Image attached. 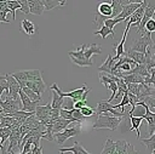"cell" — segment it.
I'll return each instance as SVG.
<instances>
[{
  "label": "cell",
  "mask_w": 155,
  "mask_h": 154,
  "mask_svg": "<svg viewBox=\"0 0 155 154\" xmlns=\"http://www.w3.org/2000/svg\"><path fill=\"white\" fill-rule=\"evenodd\" d=\"M80 110H81V113H82V115H84L85 118H86V116H91V115H94V114H96V110H94L93 108L88 107V105H86V107L81 108Z\"/></svg>",
  "instance_id": "33"
},
{
  "label": "cell",
  "mask_w": 155,
  "mask_h": 154,
  "mask_svg": "<svg viewBox=\"0 0 155 154\" xmlns=\"http://www.w3.org/2000/svg\"><path fill=\"white\" fill-rule=\"evenodd\" d=\"M21 2V11L24 12L25 15H29L30 13V8H29V0H19Z\"/></svg>",
  "instance_id": "34"
},
{
  "label": "cell",
  "mask_w": 155,
  "mask_h": 154,
  "mask_svg": "<svg viewBox=\"0 0 155 154\" xmlns=\"http://www.w3.org/2000/svg\"><path fill=\"white\" fill-rule=\"evenodd\" d=\"M5 78H6V80L8 81V85H10V93H8V96H10L11 98L16 99V101H21V98H19V92H21L22 87H21V85L18 84V81L13 78L12 74H5Z\"/></svg>",
  "instance_id": "6"
},
{
  "label": "cell",
  "mask_w": 155,
  "mask_h": 154,
  "mask_svg": "<svg viewBox=\"0 0 155 154\" xmlns=\"http://www.w3.org/2000/svg\"><path fill=\"white\" fill-rule=\"evenodd\" d=\"M19 98H21V101H22V110L29 112V113H35V110H36L39 103L41 102V101H31V99L23 92V90H21V92H19Z\"/></svg>",
  "instance_id": "7"
},
{
  "label": "cell",
  "mask_w": 155,
  "mask_h": 154,
  "mask_svg": "<svg viewBox=\"0 0 155 154\" xmlns=\"http://www.w3.org/2000/svg\"><path fill=\"white\" fill-rule=\"evenodd\" d=\"M51 110H52L51 103H47V104H45V105L39 104L38 108H36V110H35V116L41 121V124H44L45 121H47V120L50 119Z\"/></svg>",
  "instance_id": "9"
},
{
  "label": "cell",
  "mask_w": 155,
  "mask_h": 154,
  "mask_svg": "<svg viewBox=\"0 0 155 154\" xmlns=\"http://www.w3.org/2000/svg\"><path fill=\"white\" fill-rule=\"evenodd\" d=\"M111 7H113V15H111V19L117 18L121 12H122V6L120 4V0H111Z\"/></svg>",
  "instance_id": "25"
},
{
  "label": "cell",
  "mask_w": 155,
  "mask_h": 154,
  "mask_svg": "<svg viewBox=\"0 0 155 154\" xmlns=\"http://www.w3.org/2000/svg\"><path fill=\"white\" fill-rule=\"evenodd\" d=\"M144 32H145L147 34H149V35H151V33L155 32V21H154L153 18L145 24V29H144Z\"/></svg>",
  "instance_id": "32"
},
{
  "label": "cell",
  "mask_w": 155,
  "mask_h": 154,
  "mask_svg": "<svg viewBox=\"0 0 155 154\" xmlns=\"http://www.w3.org/2000/svg\"><path fill=\"white\" fill-rule=\"evenodd\" d=\"M29 8H30V13L40 16L45 11L44 1L42 0H30L29 1Z\"/></svg>",
  "instance_id": "12"
},
{
  "label": "cell",
  "mask_w": 155,
  "mask_h": 154,
  "mask_svg": "<svg viewBox=\"0 0 155 154\" xmlns=\"http://www.w3.org/2000/svg\"><path fill=\"white\" fill-rule=\"evenodd\" d=\"M25 73H27L28 81H39V80H42V78H41V70H39V69L25 70Z\"/></svg>",
  "instance_id": "24"
},
{
  "label": "cell",
  "mask_w": 155,
  "mask_h": 154,
  "mask_svg": "<svg viewBox=\"0 0 155 154\" xmlns=\"http://www.w3.org/2000/svg\"><path fill=\"white\" fill-rule=\"evenodd\" d=\"M27 87H29L31 91H34L38 96H41V93H44V91L46 90V85L44 82V80H39V81H27Z\"/></svg>",
  "instance_id": "13"
},
{
  "label": "cell",
  "mask_w": 155,
  "mask_h": 154,
  "mask_svg": "<svg viewBox=\"0 0 155 154\" xmlns=\"http://www.w3.org/2000/svg\"><path fill=\"white\" fill-rule=\"evenodd\" d=\"M61 154H64V153H61Z\"/></svg>",
  "instance_id": "43"
},
{
  "label": "cell",
  "mask_w": 155,
  "mask_h": 154,
  "mask_svg": "<svg viewBox=\"0 0 155 154\" xmlns=\"http://www.w3.org/2000/svg\"><path fill=\"white\" fill-rule=\"evenodd\" d=\"M125 154H138V153L136 152V149H134V147L132 144H128V148H127Z\"/></svg>",
  "instance_id": "39"
},
{
  "label": "cell",
  "mask_w": 155,
  "mask_h": 154,
  "mask_svg": "<svg viewBox=\"0 0 155 154\" xmlns=\"http://www.w3.org/2000/svg\"><path fill=\"white\" fill-rule=\"evenodd\" d=\"M7 6L10 7V10L12 11V19H16V10H21V2L19 0H7Z\"/></svg>",
  "instance_id": "27"
},
{
  "label": "cell",
  "mask_w": 155,
  "mask_h": 154,
  "mask_svg": "<svg viewBox=\"0 0 155 154\" xmlns=\"http://www.w3.org/2000/svg\"><path fill=\"white\" fill-rule=\"evenodd\" d=\"M42 1H44V5H45V10H52V8L63 6L65 4L64 0H62V1H58V0H42Z\"/></svg>",
  "instance_id": "26"
},
{
  "label": "cell",
  "mask_w": 155,
  "mask_h": 154,
  "mask_svg": "<svg viewBox=\"0 0 155 154\" xmlns=\"http://www.w3.org/2000/svg\"><path fill=\"white\" fill-rule=\"evenodd\" d=\"M130 28H131V25H126V28H125V32H124V35H122V39H121V41L116 45H114L115 46V56L116 57H122V56H125L126 55V52H125V49H124V45H125V41H126V38H127V33H128V30H130Z\"/></svg>",
  "instance_id": "11"
},
{
  "label": "cell",
  "mask_w": 155,
  "mask_h": 154,
  "mask_svg": "<svg viewBox=\"0 0 155 154\" xmlns=\"http://www.w3.org/2000/svg\"><path fill=\"white\" fill-rule=\"evenodd\" d=\"M86 47H87V45H86V44H82V45H80V46L78 47L76 51H69V52H68V55L70 56L71 61H73L76 65H79V67H90V65L93 64L92 59L88 61V59H86V57H85Z\"/></svg>",
  "instance_id": "2"
},
{
  "label": "cell",
  "mask_w": 155,
  "mask_h": 154,
  "mask_svg": "<svg viewBox=\"0 0 155 154\" xmlns=\"http://www.w3.org/2000/svg\"><path fill=\"white\" fill-rule=\"evenodd\" d=\"M22 90H23V92H24L31 101H41V96H38V95H36L34 91H31L29 87L25 86V87H23Z\"/></svg>",
  "instance_id": "30"
},
{
  "label": "cell",
  "mask_w": 155,
  "mask_h": 154,
  "mask_svg": "<svg viewBox=\"0 0 155 154\" xmlns=\"http://www.w3.org/2000/svg\"><path fill=\"white\" fill-rule=\"evenodd\" d=\"M121 121H122V118H116V116H113V115L102 114V115L97 116L92 127L94 130H97V129H109L111 131H115L120 126Z\"/></svg>",
  "instance_id": "1"
},
{
  "label": "cell",
  "mask_w": 155,
  "mask_h": 154,
  "mask_svg": "<svg viewBox=\"0 0 155 154\" xmlns=\"http://www.w3.org/2000/svg\"><path fill=\"white\" fill-rule=\"evenodd\" d=\"M70 124H73V122L69 121V120H67V119L59 118V119L53 124V135L64 131L65 129H68V126H70Z\"/></svg>",
  "instance_id": "17"
},
{
  "label": "cell",
  "mask_w": 155,
  "mask_h": 154,
  "mask_svg": "<svg viewBox=\"0 0 155 154\" xmlns=\"http://www.w3.org/2000/svg\"><path fill=\"white\" fill-rule=\"evenodd\" d=\"M84 107H86V102L85 101H78L76 103H74V108L75 109H81Z\"/></svg>",
  "instance_id": "38"
},
{
  "label": "cell",
  "mask_w": 155,
  "mask_h": 154,
  "mask_svg": "<svg viewBox=\"0 0 155 154\" xmlns=\"http://www.w3.org/2000/svg\"><path fill=\"white\" fill-rule=\"evenodd\" d=\"M71 113H73V116L79 121V122H81L84 119H85V116L82 115V113H81V110L80 109H71Z\"/></svg>",
  "instance_id": "36"
},
{
  "label": "cell",
  "mask_w": 155,
  "mask_h": 154,
  "mask_svg": "<svg viewBox=\"0 0 155 154\" xmlns=\"http://www.w3.org/2000/svg\"><path fill=\"white\" fill-rule=\"evenodd\" d=\"M111 113L113 116H116V118H127L128 116V113H121V112H117L115 108H114V104L109 103L108 101H99L96 105V114L97 116L98 115H102L103 113Z\"/></svg>",
  "instance_id": "4"
},
{
  "label": "cell",
  "mask_w": 155,
  "mask_h": 154,
  "mask_svg": "<svg viewBox=\"0 0 155 154\" xmlns=\"http://www.w3.org/2000/svg\"><path fill=\"white\" fill-rule=\"evenodd\" d=\"M151 45H154V42L151 41V35H149V34H142V36L139 38V39H136L133 42H132V45H131V50L132 51H136V52H140V53H147V51H148V49L151 46Z\"/></svg>",
  "instance_id": "3"
},
{
  "label": "cell",
  "mask_w": 155,
  "mask_h": 154,
  "mask_svg": "<svg viewBox=\"0 0 155 154\" xmlns=\"http://www.w3.org/2000/svg\"><path fill=\"white\" fill-rule=\"evenodd\" d=\"M93 34H94V35H101V38H102V39H105L108 35H111V38H114V36H115V32H113L111 29H109L107 25H102V27H101V29H98V30L93 32Z\"/></svg>",
  "instance_id": "23"
},
{
  "label": "cell",
  "mask_w": 155,
  "mask_h": 154,
  "mask_svg": "<svg viewBox=\"0 0 155 154\" xmlns=\"http://www.w3.org/2000/svg\"><path fill=\"white\" fill-rule=\"evenodd\" d=\"M128 144L130 143L126 142V141H124V139L117 141L116 142V149H115L114 154H125L126 150H127V148H128Z\"/></svg>",
  "instance_id": "28"
},
{
  "label": "cell",
  "mask_w": 155,
  "mask_h": 154,
  "mask_svg": "<svg viewBox=\"0 0 155 154\" xmlns=\"http://www.w3.org/2000/svg\"><path fill=\"white\" fill-rule=\"evenodd\" d=\"M142 102H144L149 108H154L155 109V98H153L151 96H148V97H145Z\"/></svg>",
  "instance_id": "37"
},
{
  "label": "cell",
  "mask_w": 155,
  "mask_h": 154,
  "mask_svg": "<svg viewBox=\"0 0 155 154\" xmlns=\"http://www.w3.org/2000/svg\"><path fill=\"white\" fill-rule=\"evenodd\" d=\"M101 55L102 53V49H101V46L99 45H97V44H90L87 47H86V51H85V57H86V59H88V61H91V57H92V55Z\"/></svg>",
  "instance_id": "18"
},
{
  "label": "cell",
  "mask_w": 155,
  "mask_h": 154,
  "mask_svg": "<svg viewBox=\"0 0 155 154\" xmlns=\"http://www.w3.org/2000/svg\"><path fill=\"white\" fill-rule=\"evenodd\" d=\"M31 154H42V147H33V150H31Z\"/></svg>",
  "instance_id": "40"
},
{
  "label": "cell",
  "mask_w": 155,
  "mask_h": 154,
  "mask_svg": "<svg viewBox=\"0 0 155 154\" xmlns=\"http://www.w3.org/2000/svg\"><path fill=\"white\" fill-rule=\"evenodd\" d=\"M145 84L149 85V86L155 87V69H153V70L150 72V76L145 78Z\"/></svg>",
  "instance_id": "35"
},
{
  "label": "cell",
  "mask_w": 155,
  "mask_h": 154,
  "mask_svg": "<svg viewBox=\"0 0 155 154\" xmlns=\"http://www.w3.org/2000/svg\"><path fill=\"white\" fill-rule=\"evenodd\" d=\"M80 133V124H74V125H70L68 129H65L64 131L59 132V133H56L54 135V138L57 139V143L59 146H63L64 142L70 138V137H75Z\"/></svg>",
  "instance_id": "5"
},
{
  "label": "cell",
  "mask_w": 155,
  "mask_h": 154,
  "mask_svg": "<svg viewBox=\"0 0 155 154\" xmlns=\"http://www.w3.org/2000/svg\"><path fill=\"white\" fill-rule=\"evenodd\" d=\"M153 19H154V21H155V13H154V17H153Z\"/></svg>",
  "instance_id": "41"
},
{
  "label": "cell",
  "mask_w": 155,
  "mask_h": 154,
  "mask_svg": "<svg viewBox=\"0 0 155 154\" xmlns=\"http://www.w3.org/2000/svg\"><path fill=\"white\" fill-rule=\"evenodd\" d=\"M19 30H24V32L27 33V35L31 36V35L35 33V27H34V23H33L31 21H29V19H27V18H25V19H23V21H22Z\"/></svg>",
  "instance_id": "19"
},
{
  "label": "cell",
  "mask_w": 155,
  "mask_h": 154,
  "mask_svg": "<svg viewBox=\"0 0 155 154\" xmlns=\"http://www.w3.org/2000/svg\"><path fill=\"white\" fill-rule=\"evenodd\" d=\"M126 56H128L131 59H133L137 64H145V62H147V55L145 53L136 52V51H132L131 49H128L126 51Z\"/></svg>",
  "instance_id": "15"
},
{
  "label": "cell",
  "mask_w": 155,
  "mask_h": 154,
  "mask_svg": "<svg viewBox=\"0 0 155 154\" xmlns=\"http://www.w3.org/2000/svg\"><path fill=\"white\" fill-rule=\"evenodd\" d=\"M142 143L147 147V149L150 152V154L155 150V133L153 136H150L149 138H145V139H142Z\"/></svg>",
  "instance_id": "29"
},
{
  "label": "cell",
  "mask_w": 155,
  "mask_h": 154,
  "mask_svg": "<svg viewBox=\"0 0 155 154\" xmlns=\"http://www.w3.org/2000/svg\"><path fill=\"white\" fill-rule=\"evenodd\" d=\"M130 116V115H128ZM130 120H131V127L128 129L130 131H136L137 133H136V137L137 138H139V126H140V124H142V120H143V118H138V116H133V115H131L130 116Z\"/></svg>",
  "instance_id": "20"
},
{
  "label": "cell",
  "mask_w": 155,
  "mask_h": 154,
  "mask_svg": "<svg viewBox=\"0 0 155 154\" xmlns=\"http://www.w3.org/2000/svg\"><path fill=\"white\" fill-rule=\"evenodd\" d=\"M120 22H124V19L120 18V17H117V18H114V19H107L103 25H107L109 29H111V30L114 32V27H115L117 23H120Z\"/></svg>",
  "instance_id": "31"
},
{
  "label": "cell",
  "mask_w": 155,
  "mask_h": 154,
  "mask_svg": "<svg viewBox=\"0 0 155 154\" xmlns=\"http://www.w3.org/2000/svg\"><path fill=\"white\" fill-rule=\"evenodd\" d=\"M64 104V97H61L56 91L52 92V102L51 105L53 109H62Z\"/></svg>",
  "instance_id": "21"
},
{
  "label": "cell",
  "mask_w": 155,
  "mask_h": 154,
  "mask_svg": "<svg viewBox=\"0 0 155 154\" xmlns=\"http://www.w3.org/2000/svg\"><path fill=\"white\" fill-rule=\"evenodd\" d=\"M64 152H71L73 154H91L88 153L80 142L75 141L74 142V146L73 147H68V148H61L59 149V153H64Z\"/></svg>",
  "instance_id": "14"
},
{
  "label": "cell",
  "mask_w": 155,
  "mask_h": 154,
  "mask_svg": "<svg viewBox=\"0 0 155 154\" xmlns=\"http://www.w3.org/2000/svg\"><path fill=\"white\" fill-rule=\"evenodd\" d=\"M115 149H116V142H114L110 138H107L105 144H104V148H103V150H102L101 154H114Z\"/></svg>",
  "instance_id": "22"
},
{
  "label": "cell",
  "mask_w": 155,
  "mask_h": 154,
  "mask_svg": "<svg viewBox=\"0 0 155 154\" xmlns=\"http://www.w3.org/2000/svg\"><path fill=\"white\" fill-rule=\"evenodd\" d=\"M151 154H155V150H154V152H153V153H151Z\"/></svg>",
  "instance_id": "42"
},
{
  "label": "cell",
  "mask_w": 155,
  "mask_h": 154,
  "mask_svg": "<svg viewBox=\"0 0 155 154\" xmlns=\"http://www.w3.org/2000/svg\"><path fill=\"white\" fill-rule=\"evenodd\" d=\"M144 119L148 121V132L150 136L155 133V113H151L149 110V107H147V113Z\"/></svg>",
  "instance_id": "16"
},
{
  "label": "cell",
  "mask_w": 155,
  "mask_h": 154,
  "mask_svg": "<svg viewBox=\"0 0 155 154\" xmlns=\"http://www.w3.org/2000/svg\"><path fill=\"white\" fill-rule=\"evenodd\" d=\"M120 58L116 57V56H111V55H108L107 59L104 61V63L102 65H99L98 68V72L99 73H105V74H111V70H113V67L115 64V61H119Z\"/></svg>",
  "instance_id": "10"
},
{
  "label": "cell",
  "mask_w": 155,
  "mask_h": 154,
  "mask_svg": "<svg viewBox=\"0 0 155 154\" xmlns=\"http://www.w3.org/2000/svg\"><path fill=\"white\" fill-rule=\"evenodd\" d=\"M145 6H147V0H143L142 6L128 18V22H127L128 25L136 24V27L139 28V25H140V23H142V19H143V16H144V12H145ZM138 28H137V29H138ZM137 29H136V30H137Z\"/></svg>",
  "instance_id": "8"
}]
</instances>
